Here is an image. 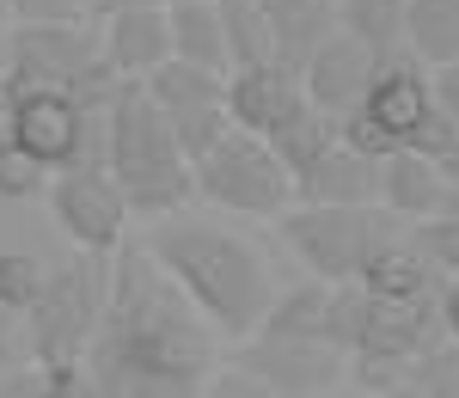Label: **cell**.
<instances>
[{
    "mask_svg": "<svg viewBox=\"0 0 459 398\" xmlns=\"http://www.w3.org/2000/svg\"><path fill=\"white\" fill-rule=\"evenodd\" d=\"M43 264L37 257H25V252H0V307L6 313H25L37 300V289H43Z\"/></svg>",
    "mask_w": 459,
    "mask_h": 398,
    "instance_id": "f546056e",
    "label": "cell"
},
{
    "mask_svg": "<svg viewBox=\"0 0 459 398\" xmlns=\"http://www.w3.org/2000/svg\"><path fill=\"white\" fill-rule=\"evenodd\" d=\"M441 172H447V184H459V135L441 147Z\"/></svg>",
    "mask_w": 459,
    "mask_h": 398,
    "instance_id": "e575fe53",
    "label": "cell"
},
{
    "mask_svg": "<svg viewBox=\"0 0 459 398\" xmlns=\"http://www.w3.org/2000/svg\"><path fill=\"white\" fill-rule=\"evenodd\" d=\"M307 105V86H300V68L288 62H251V68H227V117L251 129V135H276L294 110Z\"/></svg>",
    "mask_w": 459,
    "mask_h": 398,
    "instance_id": "7c38bea8",
    "label": "cell"
},
{
    "mask_svg": "<svg viewBox=\"0 0 459 398\" xmlns=\"http://www.w3.org/2000/svg\"><path fill=\"white\" fill-rule=\"evenodd\" d=\"M13 19H86L99 13V0H6Z\"/></svg>",
    "mask_w": 459,
    "mask_h": 398,
    "instance_id": "1f68e13d",
    "label": "cell"
},
{
    "mask_svg": "<svg viewBox=\"0 0 459 398\" xmlns=\"http://www.w3.org/2000/svg\"><path fill=\"white\" fill-rule=\"evenodd\" d=\"M325 300H331V282L313 276V282H300V289L276 294L257 331H270V337H325Z\"/></svg>",
    "mask_w": 459,
    "mask_h": 398,
    "instance_id": "d4e9b609",
    "label": "cell"
},
{
    "mask_svg": "<svg viewBox=\"0 0 459 398\" xmlns=\"http://www.w3.org/2000/svg\"><path fill=\"white\" fill-rule=\"evenodd\" d=\"M257 6L276 31V62H288V68H300L337 31V0H257Z\"/></svg>",
    "mask_w": 459,
    "mask_h": 398,
    "instance_id": "44dd1931",
    "label": "cell"
},
{
    "mask_svg": "<svg viewBox=\"0 0 459 398\" xmlns=\"http://www.w3.org/2000/svg\"><path fill=\"white\" fill-rule=\"evenodd\" d=\"M6 31H13V6L0 0V49H6Z\"/></svg>",
    "mask_w": 459,
    "mask_h": 398,
    "instance_id": "d590c367",
    "label": "cell"
},
{
    "mask_svg": "<svg viewBox=\"0 0 459 398\" xmlns=\"http://www.w3.org/2000/svg\"><path fill=\"white\" fill-rule=\"evenodd\" d=\"M350 393L368 398H398L411 393V356H380V350H350Z\"/></svg>",
    "mask_w": 459,
    "mask_h": 398,
    "instance_id": "4316f807",
    "label": "cell"
},
{
    "mask_svg": "<svg viewBox=\"0 0 459 398\" xmlns=\"http://www.w3.org/2000/svg\"><path fill=\"white\" fill-rule=\"evenodd\" d=\"M411 393L459 398V337H441V343H429L423 356H411Z\"/></svg>",
    "mask_w": 459,
    "mask_h": 398,
    "instance_id": "f1b7e54d",
    "label": "cell"
},
{
    "mask_svg": "<svg viewBox=\"0 0 459 398\" xmlns=\"http://www.w3.org/2000/svg\"><path fill=\"white\" fill-rule=\"evenodd\" d=\"M105 6H166V0H99V13Z\"/></svg>",
    "mask_w": 459,
    "mask_h": 398,
    "instance_id": "8d00e7d4",
    "label": "cell"
},
{
    "mask_svg": "<svg viewBox=\"0 0 459 398\" xmlns=\"http://www.w3.org/2000/svg\"><path fill=\"white\" fill-rule=\"evenodd\" d=\"M37 190H49V172L37 166L25 147H13L6 123H0V196H37Z\"/></svg>",
    "mask_w": 459,
    "mask_h": 398,
    "instance_id": "4dcf8cb0",
    "label": "cell"
},
{
    "mask_svg": "<svg viewBox=\"0 0 459 398\" xmlns=\"http://www.w3.org/2000/svg\"><path fill=\"white\" fill-rule=\"evenodd\" d=\"M142 246L166 264V276L196 300V313L221 337L239 343V337H251L264 325L276 289H270V264L257 257L251 239H239V233H227V227H214L203 215L172 209V215H153V233Z\"/></svg>",
    "mask_w": 459,
    "mask_h": 398,
    "instance_id": "7a4b0ae2",
    "label": "cell"
},
{
    "mask_svg": "<svg viewBox=\"0 0 459 398\" xmlns=\"http://www.w3.org/2000/svg\"><path fill=\"white\" fill-rule=\"evenodd\" d=\"M49 215L80 252H117L123 227H129V196L99 160H74L62 172H49Z\"/></svg>",
    "mask_w": 459,
    "mask_h": 398,
    "instance_id": "ba28073f",
    "label": "cell"
},
{
    "mask_svg": "<svg viewBox=\"0 0 459 398\" xmlns=\"http://www.w3.org/2000/svg\"><path fill=\"white\" fill-rule=\"evenodd\" d=\"M361 110L386 129L392 142H411V135H417V123L435 110V80H429V68L411 56V49H404V56H392V62H374V80H368Z\"/></svg>",
    "mask_w": 459,
    "mask_h": 398,
    "instance_id": "9a60e30c",
    "label": "cell"
},
{
    "mask_svg": "<svg viewBox=\"0 0 459 398\" xmlns=\"http://www.w3.org/2000/svg\"><path fill=\"white\" fill-rule=\"evenodd\" d=\"M147 92H153V105L166 110V123H172L178 147L190 153V166L209 153L227 129H233V117H227V74L214 68H196V62H166V68H153L142 80Z\"/></svg>",
    "mask_w": 459,
    "mask_h": 398,
    "instance_id": "9c48e42d",
    "label": "cell"
},
{
    "mask_svg": "<svg viewBox=\"0 0 459 398\" xmlns=\"http://www.w3.org/2000/svg\"><path fill=\"white\" fill-rule=\"evenodd\" d=\"M190 172H196V190L209 196L214 209H227V215L276 221L288 203H294V172L282 166V153L264 142V135L239 129V123H233Z\"/></svg>",
    "mask_w": 459,
    "mask_h": 398,
    "instance_id": "52a82bcc",
    "label": "cell"
},
{
    "mask_svg": "<svg viewBox=\"0 0 459 398\" xmlns=\"http://www.w3.org/2000/svg\"><path fill=\"white\" fill-rule=\"evenodd\" d=\"M99 313H105V294L86 276V264H62L43 276L37 300L25 307L31 319V350L37 362H68V356H86L92 331H99Z\"/></svg>",
    "mask_w": 459,
    "mask_h": 398,
    "instance_id": "30bf717a",
    "label": "cell"
},
{
    "mask_svg": "<svg viewBox=\"0 0 459 398\" xmlns=\"http://www.w3.org/2000/svg\"><path fill=\"white\" fill-rule=\"evenodd\" d=\"M294 203H380V160L337 135V147L294 178Z\"/></svg>",
    "mask_w": 459,
    "mask_h": 398,
    "instance_id": "e0dca14e",
    "label": "cell"
},
{
    "mask_svg": "<svg viewBox=\"0 0 459 398\" xmlns=\"http://www.w3.org/2000/svg\"><path fill=\"white\" fill-rule=\"evenodd\" d=\"M276 221L288 252L325 282H361L368 257L404 233L386 203H288Z\"/></svg>",
    "mask_w": 459,
    "mask_h": 398,
    "instance_id": "5b68a950",
    "label": "cell"
},
{
    "mask_svg": "<svg viewBox=\"0 0 459 398\" xmlns=\"http://www.w3.org/2000/svg\"><path fill=\"white\" fill-rule=\"evenodd\" d=\"M404 6L411 0H337V25L374 49V62L404 56Z\"/></svg>",
    "mask_w": 459,
    "mask_h": 398,
    "instance_id": "603a6c76",
    "label": "cell"
},
{
    "mask_svg": "<svg viewBox=\"0 0 459 398\" xmlns=\"http://www.w3.org/2000/svg\"><path fill=\"white\" fill-rule=\"evenodd\" d=\"M429 80H435V110L459 123V62H441V68H429Z\"/></svg>",
    "mask_w": 459,
    "mask_h": 398,
    "instance_id": "d6a6232c",
    "label": "cell"
},
{
    "mask_svg": "<svg viewBox=\"0 0 459 398\" xmlns=\"http://www.w3.org/2000/svg\"><path fill=\"white\" fill-rule=\"evenodd\" d=\"M117 270L105 282V313L86 343L92 393L105 398H184L203 393L214 368V325L196 300L166 276L147 246H117Z\"/></svg>",
    "mask_w": 459,
    "mask_h": 398,
    "instance_id": "6da1fadb",
    "label": "cell"
},
{
    "mask_svg": "<svg viewBox=\"0 0 459 398\" xmlns=\"http://www.w3.org/2000/svg\"><path fill=\"white\" fill-rule=\"evenodd\" d=\"M361 282H368L374 294H386V300H441L447 270L429 257V246L417 239V233H398V239H386L380 252L368 257Z\"/></svg>",
    "mask_w": 459,
    "mask_h": 398,
    "instance_id": "d6986e66",
    "label": "cell"
},
{
    "mask_svg": "<svg viewBox=\"0 0 459 398\" xmlns=\"http://www.w3.org/2000/svg\"><path fill=\"white\" fill-rule=\"evenodd\" d=\"M105 166L129 196V215L147 221L184 209L190 190H196L190 153L178 147L166 110L153 105V92L142 80H117V92L105 105Z\"/></svg>",
    "mask_w": 459,
    "mask_h": 398,
    "instance_id": "3957f363",
    "label": "cell"
},
{
    "mask_svg": "<svg viewBox=\"0 0 459 398\" xmlns=\"http://www.w3.org/2000/svg\"><path fill=\"white\" fill-rule=\"evenodd\" d=\"M0 68L13 86H56L80 105H110L117 92V68L105 62L99 25L86 19H13Z\"/></svg>",
    "mask_w": 459,
    "mask_h": 398,
    "instance_id": "277c9868",
    "label": "cell"
},
{
    "mask_svg": "<svg viewBox=\"0 0 459 398\" xmlns=\"http://www.w3.org/2000/svg\"><path fill=\"white\" fill-rule=\"evenodd\" d=\"M221 25H227V56H233V68L276 62V31H270V19H264L257 0H221Z\"/></svg>",
    "mask_w": 459,
    "mask_h": 398,
    "instance_id": "484cf974",
    "label": "cell"
},
{
    "mask_svg": "<svg viewBox=\"0 0 459 398\" xmlns=\"http://www.w3.org/2000/svg\"><path fill=\"white\" fill-rule=\"evenodd\" d=\"M441 325L447 337H459V276H447V289H441Z\"/></svg>",
    "mask_w": 459,
    "mask_h": 398,
    "instance_id": "836d02e7",
    "label": "cell"
},
{
    "mask_svg": "<svg viewBox=\"0 0 459 398\" xmlns=\"http://www.w3.org/2000/svg\"><path fill=\"white\" fill-rule=\"evenodd\" d=\"M246 350L233 356L239 368H251L270 398H300V393H337L350 380V350L325 343V337H270V331H251L239 337Z\"/></svg>",
    "mask_w": 459,
    "mask_h": 398,
    "instance_id": "8fae6325",
    "label": "cell"
},
{
    "mask_svg": "<svg viewBox=\"0 0 459 398\" xmlns=\"http://www.w3.org/2000/svg\"><path fill=\"white\" fill-rule=\"evenodd\" d=\"M368 80H374V49H368L361 37H350L343 25L300 62L307 99H313L318 110H331V117H350V110L368 99Z\"/></svg>",
    "mask_w": 459,
    "mask_h": 398,
    "instance_id": "4fadbf2b",
    "label": "cell"
},
{
    "mask_svg": "<svg viewBox=\"0 0 459 398\" xmlns=\"http://www.w3.org/2000/svg\"><path fill=\"white\" fill-rule=\"evenodd\" d=\"M337 135H343V129H337V117H331V110H318L313 99H307V105H300V110H294V117L282 123V129L270 135V147L282 153V166L294 172V178H300V172L313 166L318 153H331V147H337Z\"/></svg>",
    "mask_w": 459,
    "mask_h": 398,
    "instance_id": "cb8c5ba5",
    "label": "cell"
},
{
    "mask_svg": "<svg viewBox=\"0 0 459 398\" xmlns=\"http://www.w3.org/2000/svg\"><path fill=\"white\" fill-rule=\"evenodd\" d=\"M404 49L423 68L459 62V0H411L404 6Z\"/></svg>",
    "mask_w": 459,
    "mask_h": 398,
    "instance_id": "7402d4cb",
    "label": "cell"
},
{
    "mask_svg": "<svg viewBox=\"0 0 459 398\" xmlns=\"http://www.w3.org/2000/svg\"><path fill=\"white\" fill-rule=\"evenodd\" d=\"M380 203L398 221H429L447 209V172L441 160H429L417 147H392L380 160Z\"/></svg>",
    "mask_w": 459,
    "mask_h": 398,
    "instance_id": "ac0fdd59",
    "label": "cell"
},
{
    "mask_svg": "<svg viewBox=\"0 0 459 398\" xmlns=\"http://www.w3.org/2000/svg\"><path fill=\"white\" fill-rule=\"evenodd\" d=\"M166 19H172V56L178 62H196V68L227 74V25H221V0H166Z\"/></svg>",
    "mask_w": 459,
    "mask_h": 398,
    "instance_id": "ffe728a7",
    "label": "cell"
},
{
    "mask_svg": "<svg viewBox=\"0 0 459 398\" xmlns=\"http://www.w3.org/2000/svg\"><path fill=\"white\" fill-rule=\"evenodd\" d=\"M99 43L117 80H147L153 68L172 62V19L166 6H105L99 19Z\"/></svg>",
    "mask_w": 459,
    "mask_h": 398,
    "instance_id": "5bb4252c",
    "label": "cell"
},
{
    "mask_svg": "<svg viewBox=\"0 0 459 398\" xmlns=\"http://www.w3.org/2000/svg\"><path fill=\"white\" fill-rule=\"evenodd\" d=\"M0 105H6V68H0Z\"/></svg>",
    "mask_w": 459,
    "mask_h": 398,
    "instance_id": "f35d334b",
    "label": "cell"
},
{
    "mask_svg": "<svg viewBox=\"0 0 459 398\" xmlns=\"http://www.w3.org/2000/svg\"><path fill=\"white\" fill-rule=\"evenodd\" d=\"M441 300H386L368 289V325L355 350H380V356H423L429 343H441Z\"/></svg>",
    "mask_w": 459,
    "mask_h": 398,
    "instance_id": "2e32d148",
    "label": "cell"
},
{
    "mask_svg": "<svg viewBox=\"0 0 459 398\" xmlns=\"http://www.w3.org/2000/svg\"><path fill=\"white\" fill-rule=\"evenodd\" d=\"M0 123H6L13 147H25L43 172H62L74 160L105 166V105H80L74 92H56V86H13L6 80Z\"/></svg>",
    "mask_w": 459,
    "mask_h": 398,
    "instance_id": "8992f818",
    "label": "cell"
},
{
    "mask_svg": "<svg viewBox=\"0 0 459 398\" xmlns=\"http://www.w3.org/2000/svg\"><path fill=\"white\" fill-rule=\"evenodd\" d=\"M441 215H459V184H447V209Z\"/></svg>",
    "mask_w": 459,
    "mask_h": 398,
    "instance_id": "74e56055",
    "label": "cell"
},
{
    "mask_svg": "<svg viewBox=\"0 0 459 398\" xmlns=\"http://www.w3.org/2000/svg\"><path fill=\"white\" fill-rule=\"evenodd\" d=\"M361 325H368V282H331V300H325V343L355 350V343H361Z\"/></svg>",
    "mask_w": 459,
    "mask_h": 398,
    "instance_id": "83f0119b",
    "label": "cell"
}]
</instances>
